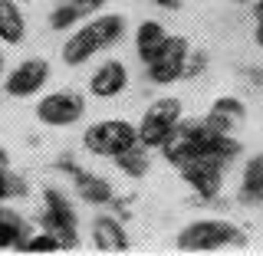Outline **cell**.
<instances>
[{
  "instance_id": "cell-1",
  "label": "cell",
  "mask_w": 263,
  "mask_h": 256,
  "mask_svg": "<svg viewBox=\"0 0 263 256\" xmlns=\"http://www.w3.org/2000/svg\"><path fill=\"white\" fill-rule=\"evenodd\" d=\"M122 36H125V16L99 13V16H92V20L79 23V27L66 36L60 56H63L66 66H82V63L92 60V56H99L109 46H115Z\"/></svg>"
},
{
  "instance_id": "cell-2",
  "label": "cell",
  "mask_w": 263,
  "mask_h": 256,
  "mask_svg": "<svg viewBox=\"0 0 263 256\" xmlns=\"http://www.w3.org/2000/svg\"><path fill=\"white\" fill-rule=\"evenodd\" d=\"M142 138H138V125L132 122H122V119H102V122H92L86 131H82V148L96 158H119L125 154L128 148H135Z\"/></svg>"
},
{
  "instance_id": "cell-3",
  "label": "cell",
  "mask_w": 263,
  "mask_h": 256,
  "mask_svg": "<svg viewBox=\"0 0 263 256\" xmlns=\"http://www.w3.org/2000/svg\"><path fill=\"white\" fill-rule=\"evenodd\" d=\"M240 243H243V233L227 220H194L178 233L181 253H217Z\"/></svg>"
},
{
  "instance_id": "cell-4",
  "label": "cell",
  "mask_w": 263,
  "mask_h": 256,
  "mask_svg": "<svg viewBox=\"0 0 263 256\" xmlns=\"http://www.w3.org/2000/svg\"><path fill=\"white\" fill-rule=\"evenodd\" d=\"M181 122H184V105H181V99L161 95L145 109L142 122H138V138H142V145H148L152 151L155 148H164V142L178 131Z\"/></svg>"
},
{
  "instance_id": "cell-5",
  "label": "cell",
  "mask_w": 263,
  "mask_h": 256,
  "mask_svg": "<svg viewBox=\"0 0 263 256\" xmlns=\"http://www.w3.org/2000/svg\"><path fill=\"white\" fill-rule=\"evenodd\" d=\"M211 125L208 119H184L178 125V131L164 142L161 154L168 164H175V168H184L187 161L194 158H208V138H211Z\"/></svg>"
},
{
  "instance_id": "cell-6",
  "label": "cell",
  "mask_w": 263,
  "mask_h": 256,
  "mask_svg": "<svg viewBox=\"0 0 263 256\" xmlns=\"http://www.w3.org/2000/svg\"><path fill=\"white\" fill-rule=\"evenodd\" d=\"M43 230L56 233L63 240L66 250L79 243V220H76V210H72L69 197L56 187H46L43 191Z\"/></svg>"
},
{
  "instance_id": "cell-7",
  "label": "cell",
  "mask_w": 263,
  "mask_h": 256,
  "mask_svg": "<svg viewBox=\"0 0 263 256\" xmlns=\"http://www.w3.org/2000/svg\"><path fill=\"white\" fill-rule=\"evenodd\" d=\"M86 115V99L72 89H56L36 102V122L49 128H66Z\"/></svg>"
},
{
  "instance_id": "cell-8",
  "label": "cell",
  "mask_w": 263,
  "mask_h": 256,
  "mask_svg": "<svg viewBox=\"0 0 263 256\" xmlns=\"http://www.w3.org/2000/svg\"><path fill=\"white\" fill-rule=\"evenodd\" d=\"M187 56H191V43L184 36H168V43L161 46V53L152 63H145V72L155 86H171L184 76L187 69Z\"/></svg>"
},
{
  "instance_id": "cell-9",
  "label": "cell",
  "mask_w": 263,
  "mask_h": 256,
  "mask_svg": "<svg viewBox=\"0 0 263 256\" xmlns=\"http://www.w3.org/2000/svg\"><path fill=\"white\" fill-rule=\"evenodd\" d=\"M49 82V63L43 56H30V60L16 63L4 79V92L10 99H33L40 89H46Z\"/></svg>"
},
{
  "instance_id": "cell-10",
  "label": "cell",
  "mask_w": 263,
  "mask_h": 256,
  "mask_svg": "<svg viewBox=\"0 0 263 256\" xmlns=\"http://www.w3.org/2000/svg\"><path fill=\"white\" fill-rule=\"evenodd\" d=\"M178 171H181V178H184V184H191L194 191L201 197H208V201L224 191V161H217V158H194Z\"/></svg>"
},
{
  "instance_id": "cell-11",
  "label": "cell",
  "mask_w": 263,
  "mask_h": 256,
  "mask_svg": "<svg viewBox=\"0 0 263 256\" xmlns=\"http://www.w3.org/2000/svg\"><path fill=\"white\" fill-rule=\"evenodd\" d=\"M128 86V69L122 60H105L99 69L89 76V95L96 99H115Z\"/></svg>"
},
{
  "instance_id": "cell-12",
  "label": "cell",
  "mask_w": 263,
  "mask_h": 256,
  "mask_svg": "<svg viewBox=\"0 0 263 256\" xmlns=\"http://www.w3.org/2000/svg\"><path fill=\"white\" fill-rule=\"evenodd\" d=\"M63 171H72V181H76V194L82 197L86 204H92V207H105V204H112V184L105 178H99V174H89V171H79V168H72L69 161H63Z\"/></svg>"
},
{
  "instance_id": "cell-13",
  "label": "cell",
  "mask_w": 263,
  "mask_h": 256,
  "mask_svg": "<svg viewBox=\"0 0 263 256\" xmlns=\"http://www.w3.org/2000/svg\"><path fill=\"white\" fill-rule=\"evenodd\" d=\"M92 246L99 253H128L132 250L125 227L115 217H109V213H102V217L92 220Z\"/></svg>"
},
{
  "instance_id": "cell-14",
  "label": "cell",
  "mask_w": 263,
  "mask_h": 256,
  "mask_svg": "<svg viewBox=\"0 0 263 256\" xmlns=\"http://www.w3.org/2000/svg\"><path fill=\"white\" fill-rule=\"evenodd\" d=\"M243 115H247V105L237 95H220L217 102L211 105V112L204 115V119H208L211 128L227 131V135H230V131L237 128V122H243Z\"/></svg>"
},
{
  "instance_id": "cell-15",
  "label": "cell",
  "mask_w": 263,
  "mask_h": 256,
  "mask_svg": "<svg viewBox=\"0 0 263 256\" xmlns=\"http://www.w3.org/2000/svg\"><path fill=\"white\" fill-rule=\"evenodd\" d=\"M23 36H27V13L16 0H0V43L20 46Z\"/></svg>"
},
{
  "instance_id": "cell-16",
  "label": "cell",
  "mask_w": 263,
  "mask_h": 256,
  "mask_svg": "<svg viewBox=\"0 0 263 256\" xmlns=\"http://www.w3.org/2000/svg\"><path fill=\"white\" fill-rule=\"evenodd\" d=\"M168 36H171V33L164 30L158 20L138 23V30H135V53H138V60H142V63H152L155 56L161 53V46L168 43Z\"/></svg>"
},
{
  "instance_id": "cell-17",
  "label": "cell",
  "mask_w": 263,
  "mask_h": 256,
  "mask_svg": "<svg viewBox=\"0 0 263 256\" xmlns=\"http://www.w3.org/2000/svg\"><path fill=\"white\" fill-rule=\"evenodd\" d=\"M240 201L243 204H260L263 201V154H253V158H247V164H243Z\"/></svg>"
},
{
  "instance_id": "cell-18",
  "label": "cell",
  "mask_w": 263,
  "mask_h": 256,
  "mask_svg": "<svg viewBox=\"0 0 263 256\" xmlns=\"http://www.w3.org/2000/svg\"><path fill=\"white\" fill-rule=\"evenodd\" d=\"M23 243H27V224H23V217L0 204V250H20Z\"/></svg>"
},
{
  "instance_id": "cell-19",
  "label": "cell",
  "mask_w": 263,
  "mask_h": 256,
  "mask_svg": "<svg viewBox=\"0 0 263 256\" xmlns=\"http://www.w3.org/2000/svg\"><path fill=\"white\" fill-rule=\"evenodd\" d=\"M148 151H152V148L138 142L135 148H128L125 154H119V158H115V164H119V171H122L125 178H145L148 168H152V161H148Z\"/></svg>"
},
{
  "instance_id": "cell-20",
  "label": "cell",
  "mask_w": 263,
  "mask_h": 256,
  "mask_svg": "<svg viewBox=\"0 0 263 256\" xmlns=\"http://www.w3.org/2000/svg\"><path fill=\"white\" fill-rule=\"evenodd\" d=\"M82 16H86V10H82L79 4H72V0H63V4L56 7L53 13H49V27H53V30H76Z\"/></svg>"
},
{
  "instance_id": "cell-21",
  "label": "cell",
  "mask_w": 263,
  "mask_h": 256,
  "mask_svg": "<svg viewBox=\"0 0 263 256\" xmlns=\"http://www.w3.org/2000/svg\"><path fill=\"white\" fill-rule=\"evenodd\" d=\"M60 250H66L63 240L56 233H49V230H43L36 237H27V243L20 246V253H60Z\"/></svg>"
},
{
  "instance_id": "cell-22",
  "label": "cell",
  "mask_w": 263,
  "mask_h": 256,
  "mask_svg": "<svg viewBox=\"0 0 263 256\" xmlns=\"http://www.w3.org/2000/svg\"><path fill=\"white\" fill-rule=\"evenodd\" d=\"M10 168H7V164H0V204H7L10 201Z\"/></svg>"
},
{
  "instance_id": "cell-23",
  "label": "cell",
  "mask_w": 263,
  "mask_h": 256,
  "mask_svg": "<svg viewBox=\"0 0 263 256\" xmlns=\"http://www.w3.org/2000/svg\"><path fill=\"white\" fill-rule=\"evenodd\" d=\"M72 4H79L86 13H92V10H99V7H105V0H72Z\"/></svg>"
},
{
  "instance_id": "cell-24",
  "label": "cell",
  "mask_w": 263,
  "mask_h": 256,
  "mask_svg": "<svg viewBox=\"0 0 263 256\" xmlns=\"http://www.w3.org/2000/svg\"><path fill=\"white\" fill-rule=\"evenodd\" d=\"M158 7H164V10H181V0H155Z\"/></svg>"
},
{
  "instance_id": "cell-25",
  "label": "cell",
  "mask_w": 263,
  "mask_h": 256,
  "mask_svg": "<svg viewBox=\"0 0 263 256\" xmlns=\"http://www.w3.org/2000/svg\"><path fill=\"white\" fill-rule=\"evenodd\" d=\"M253 36H257V46H263V20H257V30H253Z\"/></svg>"
},
{
  "instance_id": "cell-26",
  "label": "cell",
  "mask_w": 263,
  "mask_h": 256,
  "mask_svg": "<svg viewBox=\"0 0 263 256\" xmlns=\"http://www.w3.org/2000/svg\"><path fill=\"white\" fill-rule=\"evenodd\" d=\"M253 16H257V20H263V0H257V4H253Z\"/></svg>"
},
{
  "instance_id": "cell-27",
  "label": "cell",
  "mask_w": 263,
  "mask_h": 256,
  "mask_svg": "<svg viewBox=\"0 0 263 256\" xmlns=\"http://www.w3.org/2000/svg\"><path fill=\"white\" fill-rule=\"evenodd\" d=\"M4 66H7V60H4V53H0V76H4Z\"/></svg>"
},
{
  "instance_id": "cell-28",
  "label": "cell",
  "mask_w": 263,
  "mask_h": 256,
  "mask_svg": "<svg viewBox=\"0 0 263 256\" xmlns=\"http://www.w3.org/2000/svg\"><path fill=\"white\" fill-rule=\"evenodd\" d=\"M0 164H7V154H4V148H0Z\"/></svg>"
}]
</instances>
